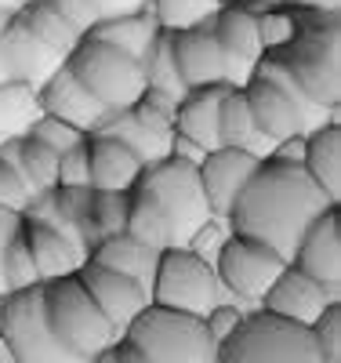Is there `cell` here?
<instances>
[{
	"label": "cell",
	"instance_id": "1f68e13d",
	"mask_svg": "<svg viewBox=\"0 0 341 363\" xmlns=\"http://www.w3.org/2000/svg\"><path fill=\"white\" fill-rule=\"evenodd\" d=\"M128 215H131V193L128 189H91V233L95 244L102 236H116L128 229Z\"/></svg>",
	"mask_w": 341,
	"mask_h": 363
},
{
	"label": "cell",
	"instance_id": "74e56055",
	"mask_svg": "<svg viewBox=\"0 0 341 363\" xmlns=\"http://www.w3.org/2000/svg\"><path fill=\"white\" fill-rule=\"evenodd\" d=\"M29 135H33L37 142H44L47 149H55L58 157L66 153V149H73V145H80V142L87 138L80 128L66 124V120H58V116H51V113H40V116H37V124L29 128Z\"/></svg>",
	"mask_w": 341,
	"mask_h": 363
},
{
	"label": "cell",
	"instance_id": "83f0119b",
	"mask_svg": "<svg viewBox=\"0 0 341 363\" xmlns=\"http://www.w3.org/2000/svg\"><path fill=\"white\" fill-rule=\"evenodd\" d=\"M37 87L22 80H0V138H22L40 116Z\"/></svg>",
	"mask_w": 341,
	"mask_h": 363
},
{
	"label": "cell",
	"instance_id": "5bb4252c",
	"mask_svg": "<svg viewBox=\"0 0 341 363\" xmlns=\"http://www.w3.org/2000/svg\"><path fill=\"white\" fill-rule=\"evenodd\" d=\"M37 99H40V109L66 120V124L80 128L84 135H95L102 128V120L109 116V109L91 95V91L80 84V77L69 69V62H62L40 87H37Z\"/></svg>",
	"mask_w": 341,
	"mask_h": 363
},
{
	"label": "cell",
	"instance_id": "d6986e66",
	"mask_svg": "<svg viewBox=\"0 0 341 363\" xmlns=\"http://www.w3.org/2000/svg\"><path fill=\"white\" fill-rule=\"evenodd\" d=\"M243 95H247V106H251V116H255L258 131L269 142H280V138L308 131L305 113L298 109V102L287 95L280 84H272L265 77H251L243 84Z\"/></svg>",
	"mask_w": 341,
	"mask_h": 363
},
{
	"label": "cell",
	"instance_id": "f907efd6",
	"mask_svg": "<svg viewBox=\"0 0 341 363\" xmlns=\"http://www.w3.org/2000/svg\"><path fill=\"white\" fill-rule=\"evenodd\" d=\"M236 4H247V8H262V4H280V0H236Z\"/></svg>",
	"mask_w": 341,
	"mask_h": 363
},
{
	"label": "cell",
	"instance_id": "7402d4cb",
	"mask_svg": "<svg viewBox=\"0 0 341 363\" xmlns=\"http://www.w3.org/2000/svg\"><path fill=\"white\" fill-rule=\"evenodd\" d=\"M22 233H26V247H29V255H33L40 284L58 280V277H73V272L87 262V255H80L66 236L40 225V222H26L22 218Z\"/></svg>",
	"mask_w": 341,
	"mask_h": 363
},
{
	"label": "cell",
	"instance_id": "e575fe53",
	"mask_svg": "<svg viewBox=\"0 0 341 363\" xmlns=\"http://www.w3.org/2000/svg\"><path fill=\"white\" fill-rule=\"evenodd\" d=\"M258 11V37H262V51H280L294 33H298V15L287 4H262Z\"/></svg>",
	"mask_w": 341,
	"mask_h": 363
},
{
	"label": "cell",
	"instance_id": "bcb514c9",
	"mask_svg": "<svg viewBox=\"0 0 341 363\" xmlns=\"http://www.w3.org/2000/svg\"><path fill=\"white\" fill-rule=\"evenodd\" d=\"M287 8H301V11H330L341 15V0H280Z\"/></svg>",
	"mask_w": 341,
	"mask_h": 363
},
{
	"label": "cell",
	"instance_id": "836d02e7",
	"mask_svg": "<svg viewBox=\"0 0 341 363\" xmlns=\"http://www.w3.org/2000/svg\"><path fill=\"white\" fill-rule=\"evenodd\" d=\"M18 171L33 186V193L55 189L58 186V153L47 149L44 142H37L33 135H22L18 138Z\"/></svg>",
	"mask_w": 341,
	"mask_h": 363
},
{
	"label": "cell",
	"instance_id": "44dd1931",
	"mask_svg": "<svg viewBox=\"0 0 341 363\" xmlns=\"http://www.w3.org/2000/svg\"><path fill=\"white\" fill-rule=\"evenodd\" d=\"M87 164H91V189H135L142 174V160L113 135H87Z\"/></svg>",
	"mask_w": 341,
	"mask_h": 363
},
{
	"label": "cell",
	"instance_id": "9a60e30c",
	"mask_svg": "<svg viewBox=\"0 0 341 363\" xmlns=\"http://www.w3.org/2000/svg\"><path fill=\"white\" fill-rule=\"evenodd\" d=\"M291 265L305 277L320 280L323 287L341 291V207H327L323 215L308 225L291 255Z\"/></svg>",
	"mask_w": 341,
	"mask_h": 363
},
{
	"label": "cell",
	"instance_id": "f546056e",
	"mask_svg": "<svg viewBox=\"0 0 341 363\" xmlns=\"http://www.w3.org/2000/svg\"><path fill=\"white\" fill-rule=\"evenodd\" d=\"M142 73H145V87L160 91V95H171V99H181L185 91V80L178 73V62H174V48H171V29H160L152 48L145 51L142 58Z\"/></svg>",
	"mask_w": 341,
	"mask_h": 363
},
{
	"label": "cell",
	"instance_id": "9c48e42d",
	"mask_svg": "<svg viewBox=\"0 0 341 363\" xmlns=\"http://www.w3.org/2000/svg\"><path fill=\"white\" fill-rule=\"evenodd\" d=\"M0 345L15 363H84L55 342L44 316V284L0 298Z\"/></svg>",
	"mask_w": 341,
	"mask_h": 363
},
{
	"label": "cell",
	"instance_id": "816d5d0a",
	"mask_svg": "<svg viewBox=\"0 0 341 363\" xmlns=\"http://www.w3.org/2000/svg\"><path fill=\"white\" fill-rule=\"evenodd\" d=\"M11 363H15V359H11Z\"/></svg>",
	"mask_w": 341,
	"mask_h": 363
},
{
	"label": "cell",
	"instance_id": "30bf717a",
	"mask_svg": "<svg viewBox=\"0 0 341 363\" xmlns=\"http://www.w3.org/2000/svg\"><path fill=\"white\" fill-rule=\"evenodd\" d=\"M287 258H280L272 247L258 244V240H247V236H229L218 258H214V272L225 287V294L243 298V301H262L265 291L272 287V280L284 272Z\"/></svg>",
	"mask_w": 341,
	"mask_h": 363
},
{
	"label": "cell",
	"instance_id": "277c9868",
	"mask_svg": "<svg viewBox=\"0 0 341 363\" xmlns=\"http://www.w3.org/2000/svg\"><path fill=\"white\" fill-rule=\"evenodd\" d=\"M214 363H323L313 330L269 309H251L218 345Z\"/></svg>",
	"mask_w": 341,
	"mask_h": 363
},
{
	"label": "cell",
	"instance_id": "8fae6325",
	"mask_svg": "<svg viewBox=\"0 0 341 363\" xmlns=\"http://www.w3.org/2000/svg\"><path fill=\"white\" fill-rule=\"evenodd\" d=\"M171 48H174V62H178V73H181L185 87H207V84L243 87V77L229 62V55L222 51V44L214 40L211 22L207 26H193V29H174Z\"/></svg>",
	"mask_w": 341,
	"mask_h": 363
},
{
	"label": "cell",
	"instance_id": "ffe728a7",
	"mask_svg": "<svg viewBox=\"0 0 341 363\" xmlns=\"http://www.w3.org/2000/svg\"><path fill=\"white\" fill-rule=\"evenodd\" d=\"M233 84H207V87H189L185 95L178 99V109H174V135L196 142L203 153L218 149V106H222V95Z\"/></svg>",
	"mask_w": 341,
	"mask_h": 363
},
{
	"label": "cell",
	"instance_id": "b9f144b4",
	"mask_svg": "<svg viewBox=\"0 0 341 363\" xmlns=\"http://www.w3.org/2000/svg\"><path fill=\"white\" fill-rule=\"evenodd\" d=\"M44 4H47V8H55L62 18H66V22L77 29L80 37H84L87 29L102 18V11H99L95 0H44Z\"/></svg>",
	"mask_w": 341,
	"mask_h": 363
},
{
	"label": "cell",
	"instance_id": "d6a6232c",
	"mask_svg": "<svg viewBox=\"0 0 341 363\" xmlns=\"http://www.w3.org/2000/svg\"><path fill=\"white\" fill-rule=\"evenodd\" d=\"M225 0H149V15L157 18L160 29H193L207 26Z\"/></svg>",
	"mask_w": 341,
	"mask_h": 363
},
{
	"label": "cell",
	"instance_id": "484cf974",
	"mask_svg": "<svg viewBox=\"0 0 341 363\" xmlns=\"http://www.w3.org/2000/svg\"><path fill=\"white\" fill-rule=\"evenodd\" d=\"M157 33H160V26H157V18L149 15V8H145V11H131V15L99 18L84 37L102 40V44H113V48L128 51L131 58H138V62H142L145 51L152 48V40H157Z\"/></svg>",
	"mask_w": 341,
	"mask_h": 363
},
{
	"label": "cell",
	"instance_id": "4316f807",
	"mask_svg": "<svg viewBox=\"0 0 341 363\" xmlns=\"http://www.w3.org/2000/svg\"><path fill=\"white\" fill-rule=\"evenodd\" d=\"M102 135H113L120 138L123 145L131 149V153L142 160V164H157L164 157H171V138L174 135H157V131H149L142 120L131 113V109H120V113H109L102 120Z\"/></svg>",
	"mask_w": 341,
	"mask_h": 363
},
{
	"label": "cell",
	"instance_id": "60d3db41",
	"mask_svg": "<svg viewBox=\"0 0 341 363\" xmlns=\"http://www.w3.org/2000/svg\"><path fill=\"white\" fill-rule=\"evenodd\" d=\"M58 186H91V164H87V138L73 149H66V153L58 157Z\"/></svg>",
	"mask_w": 341,
	"mask_h": 363
},
{
	"label": "cell",
	"instance_id": "7dc6e473",
	"mask_svg": "<svg viewBox=\"0 0 341 363\" xmlns=\"http://www.w3.org/2000/svg\"><path fill=\"white\" fill-rule=\"evenodd\" d=\"M87 363H120V352H116V342L113 345H106V349H99L95 356H91Z\"/></svg>",
	"mask_w": 341,
	"mask_h": 363
},
{
	"label": "cell",
	"instance_id": "e0dca14e",
	"mask_svg": "<svg viewBox=\"0 0 341 363\" xmlns=\"http://www.w3.org/2000/svg\"><path fill=\"white\" fill-rule=\"evenodd\" d=\"M258 164H262L258 157L243 153V149H233V145H218V149H211V153H203V160H200V186H203L211 215L229 218L240 189L247 186V178L255 174Z\"/></svg>",
	"mask_w": 341,
	"mask_h": 363
},
{
	"label": "cell",
	"instance_id": "8d00e7d4",
	"mask_svg": "<svg viewBox=\"0 0 341 363\" xmlns=\"http://www.w3.org/2000/svg\"><path fill=\"white\" fill-rule=\"evenodd\" d=\"M4 284H8V291H22V287L40 284L33 255H29V247H26V233L22 229L11 236V244L4 251Z\"/></svg>",
	"mask_w": 341,
	"mask_h": 363
},
{
	"label": "cell",
	"instance_id": "d590c367",
	"mask_svg": "<svg viewBox=\"0 0 341 363\" xmlns=\"http://www.w3.org/2000/svg\"><path fill=\"white\" fill-rule=\"evenodd\" d=\"M174 109H178V99L160 95V91H152V87H145L142 99L131 106V113L157 135H174Z\"/></svg>",
	"mask_w": 341,
	"mask_h": 363
},
{
	"label": "cell",
	"instance_id": "d4e9b609",
	"mask_svg": "<svg viewBox=\"0 0 341 363\" xmlns=\"http://www.w3.org/2000/svg\"><path fill=\"white\" fill-rule=\"evenodd\" d=\"M87 262H99L106 269L123 272V277H135L142 287H152V272H157L160 255L152 251V247H145V244H138L135 236L116 233V236H102L99 244L91 247Z\"/></svg>",
	"mask_w": 341,
	"mask_h": 363
},
{
	"label": "cell",
	"instance_id": "5b68a950",
	"mask_svg": "<svg viewBox=\"0 0 341 363\" xmlns=\"http://www.w3.org/2000/svg\"><path fill=\"white\" fill-rule=\"evenodd\" d=\"M44 316H47L55 342L84 363L99 349H106L120 338L116 327L106 320V313L95 306V298L80 284L77 272L44 284Z\"/></svg>",
	"mask_w": 341,
	"mask_h": 363
},
{
	"label": "cell",
	"instance_id": "f1b7e54d",
	"mask_svg": "<svg viewBox=\"0 0 341 363\" xmlns=\"http://www.w3.org/2000/svg\"><path fill=\"white\" fill-rule=\"evenodd\" d=\"M123 233L135 236L138 244L152 247L157 255L181 244L174 222H171L152 200H145V196H138V193H131V215H128V229H123Z\"/></svg>",
	"mask_w": 341,
	"mask_h": 363
},
{
	"label": "cell",
	"instance_id": "6da1fadb",
	"mask_svg": "<svg viewBox=\"0 0 341 363\" xmlns=\"http://www.w3.org/2000/svg\"><path fill=\"white\" fill-rule=\"evenodd\" d=\"M327 207H334V200H327V193L301 164L265 157L255 167V174L247 178V186L240 189L229 211V229L236 236L258 240V244L272 247L280 258L291 262L301 233Z\"/></svg>",
	"mask_w": 341,
	"mask_h": 363
},
{
	"label": "cell",
	"instance_id": "c3c4849f",
	"mask_svg": "<svg viewBox=\"0 0 341 363\" xmlns=\"http://www.w3.org/2000/svg\"><path fill=\"white\" fill-rule=\"evenodd\" d=\"M22 4H26V0H0V11H11V15H18V11H22Z\"/></svg>",
	"mask_w": 341,
	"mask_h": 363
},
{
	"label": "cell",
	"instance_id": "52a82bcc",
	"mask_svg": "<svg viewBox=\"0 0 341 363\" xmlns=\"http://www.w3.org/2000/svg\"><path fill=\"white\" fill-rule=\"evenodd\" d=\"M149 298L157 301V306H167V309H178V313L207 316L218 301H225V287H222L211 262H203L196 251L178 244V247L160 251Z\"/></svg>",
	"mask_w": 341,
	"mask_h": 363
},
{
	"label": "cell",
	"instance_id": "7c38bea8",
	"mask_svg": "<svg viewBox=\"0 0 341 363\" xmlns=\"http://www.w3.org/2000/svg\"><path fill=\"white\" fill-rule=\"evenodd\" d=\"M80 284L87 287V294L95 298V306L106 313V320L116 327V335H123L128 327L145 306H149V287H142L135 277H123L116 269H106L99 262H84L77 269Z\"/></svg>",
	"mask_w": 341,
	"mask_h": 363
},
{
	"label": "cell",
	"instance_id": "cb8c5ba5",
	"mask_svg": "<svg viewBox=\"0 0 341 363\" xmlns=\"http://www.w3.org/2000/svg\"><path fill=\"white\" fill-rule=\"evenodd\" d=\"M301 167L327 193V200L341 203V124L327 120L323 128L305 135V160Z\"/></svg>",
	"mask_w": 341,
	"mask_h": 363
},
{
	"label": "cell",
	"instance_id": "ba28073f",
	"mask_svg": "<svg viewBox=\"0 0 341 363\" xmlns=\"http://www.w3.org/2000/svg\"><path fill=\"white\" fill-rule=\"evenodd\" d=\"M69 69L80 77V84L95 95L109 113H120V109H131L142 91H145V73H142V62L131 58L128 51H120L113 44H102V40H91L84 37L73 51H69Z\"/></svg>",
	"mask_w": 341,
	"mask_h": 363
},
{
	"label": "cell",
	"instance_id": "2e32d148",
	"mask_svg": "<svg viewBox=\"0 0 341 363\" xmlns=\"http://www.w3.org/2000/svg\"><path fill=\"white\" fill-rule=\"evenodd\" d=\"M0 62H4L8 80H22L29 87H40L66 58L55 48H47L18 15H11V22L4 26V33H0Z\"/></svg>",
	"mask_w": 341,
	"mask_h": 363
},
{
	"label": "cell",
	"instance_id": "7a4b0ae2",
	"mask_svg": "<svg viewBox=\"0 0 341 363\" xmlns=\"http://www.w3.org/2000/svg\"><path fill=\"white\" fill-rule=\"evenodd\" d=\"M120 363H214L218 342L211 338L203 316L149 306L116 338Z\"/></svg>",
	"mask_w": 341,
	"mask_h": 363
},
{
	"label": "cell",
	"instance_id": "7bdbcfd3",
	"mask_svg": "<svg viewBox=\"0 0 341 363\" xmlns=\"http://www.w3.org/2000/svg\"><path fill=\"white\" fill-rule=\"evenodd\" d=\"M243 320V313L236 309V306H229V301H218V306H214L207 316H203V323H207V330H211V338L214 342H225L229 335H233V327Z\"/></svg>",
	"mask_w": 341,
	"mask_h": 363
},
{
	"label": "cell",
	"instance_id": "f6af8a7d",
	"mask_svg": "<svg viewBox=\"0 0 341 363\" xmlns=\"http://www.w3.org/2000/svg\"><path fill=\"white\" fill-rule=\"evenodd\" d=\"M102 18H113V15H131V11H145L149 0H95Z\"/></svg>",
	"mask_w": 341,
	"mask_h": 363
},
{
	"label": "cell",
	"instance_id": "3957f363",
	"mask_svg": "<svg viewBox=\"0 0 341 363\" xmlns=\"http://www.w3.org/2000/svg\"><path fill=\"white\" fill-rule=\"evenodd\" d=\"M298 15V33L280 48L269 51L280 62L308 99L323 109L341 106V15L330 11H301Z\"/></svg>",
	"mask_w": 341,
	"mask_h": 363
},
{
	"label": "cell",
	"instance_id": "ac0fdd59",
	"mask_svg": "<svg viewBox=\"0 0 341 363\" xmlns=\"http://www.w3.org/2000/svg\"><path fill=\"white\" fill-rule=\"evenodd\" d=\"M211 33L222 44V51L229 55V62L236 66V73L247 84L255 73V62L265 55L262 37H258V11L247 8V4H236V0H225L211 18Z\"/></svg>",
	"mask_w": 341,
	"mask_h": 363
},
{
	"label": "cell",
	"instance_id": "4fadbf2b",
	"mask_svg": "<svg viewBox=\"0 0 341 363\" xmlns=\"http://www.w3.org/2000/svg\"><path fill=\"white\" fill-rule=\"evenodd\" d=\"M330 301H341V291L334 287H323L320 280L305 277L301 269H294L291 262L284 265V272L272 280V287L265 291V298L258 301L262 309L284 316V320H294L301 327H313L316 316L330 306Z\"/></svg>",
	"mask_w": 341,
	"mask_h": 363
},
{
	"label": "cell",
	"instance_id": "ee69618b",
	"mask_svg": "<svg viewBox=\"0 0 341 363\" xmlns=\"http://www.w3.org/2000/svg\"><path fill=\"white\" fill-rule=\"evenodd\" d=\"M22 229V215H15V211L0 207V298L8 294V284H4V251L11 244V236Z\"/></svg>",
	"mask_w": 341,
	"mask_h": 363
},
{
	"label": "cell",
	"instance_id": "f35d334b",
	"mask_svg": "<svg viewBox=\"0 0 341 363\" xmlns=\"http://www.w3.org/2000/svg\"><path fill=\"white\" fill-rule=\"evenodd\" d=\"M308 330H313L323 363H341V301H330Z\"/></svg>",
	"mask_w": 341,
	"mask_h": 363
},
{
	"label": "cell",
	"instance_id": "681fc988",
	"mask_svg": "<svg viewBox=\"0 0 341 363\" xmlns=\"http://www.w3.org/2000/svg\"><path fill=\"white\" fill-rule=\"evenodd\" d=\"M11 22V11H0V33H4V26ZM0 80H8V73H4V62H0Z\"/></svg>",
	"mask_w": 341,
	"mask_h": 363
},
{
	"label": "cell",
	"instance_id": "8992f818",
	"mask_svg": "<svg viewBox=\"0 0 341 363\" xmlns=\"http://www.w3.org/2000/svg\"><path fill=\"white\" fill-rule=\"evenodd\" d=\"M131 193L152 200L164 211L174 222L181 244L211 218V207H207V196H203V186H200V164L181 160L174 153L157 160V164H145Z\"/></svg>",
	"mask_w": 341,
	"mask_h": 363
},
{
	"label": "cell",
	"instance_id": "ab89813d",
	"mask_svg": "<svg viewBox=\"0 0 341 363\" xmlns=\"http://www.w3.org/2000/svg\"><path fill=\"white\" fill-rule=\"evenodd\" d=\"M33 196H37V193H33V186L26 182V174H22L18 167H11V164L0 160V207H8V211H15V215H22Z\"/></svg>",
	"mask_w": 341,
	"mask_h": 363
},
{
	"label": "cell",
	"instance_id": "4dcf8cb0",
	"mask_svg": "<svg viewBox=\"0 0 341 363\" xmlns=\"http://www.w3.org/2000/svg\"><path fill=\"white\" fill-rule=\"evenodd\" d=\"M18 18H22L29 29H33V33H37L47 48H55L62 58H69V51L84 40V37H80L77 29H73L66 18H62L55 8L44 4V0H26L22 11H18Z\"/></svg>",
	"mask_w": 341,
	"mask_h": 363
},
{
	"label": "cell",
	"instance_id": "603a6c76",
	"mask_svg": "<svg viewBox=\"0 0 341 363\" xmlns=\"http://www.w3.org/2000/svg\"><path fill=\"white\" fill-rule=\"evenodd\" d=\"M218 142L222 145H233V149H243V153H251L258 160H265L272 153L276 142H269L258 131L243 87H229L225 95H222V106H218Z\"/></svg>",
	"mask_w": 341,
	"mask_h": 363
}]
</instances>
